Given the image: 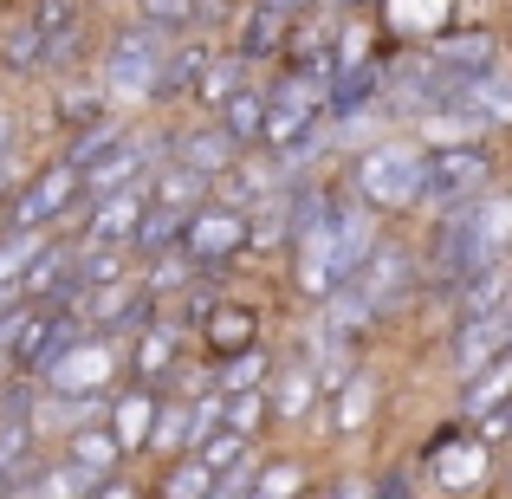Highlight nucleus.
Returning <instances> with one entry per match:
<instances>
[{"instance_id":"nucleus-30","label":"nucleus","mask_w":512,"mask_h":499,"mask_svg":"<svg viewBox=\"0 0 512 499\" xmlns=\"http://www.w3.org/2000/svg\"><path fill=\"white\" fill-rule=\"evenodd\" d=\"M163 467L169 474H156V493L163 499H214V467L201 461V454H175Z\"/></svg>"},{"instance_id":"nucleus-16","label":"nucleus","mask_w":512,"mask_h":499,"mask_svg":"<svg viewBox=\"0 0 512 499\" xmlns=\"http://www.w3.org/2000/svg\"><path fill=\"white\" fill-rule=\"evenodd\" d=\"M182 344H188V331H182V325H175V318L163 312L156 325H143L137 337H130V376H137V383L169 389L175 363H182Z\"/></svg>"},{"instance_id":"nucleus-31","label":"nucleus","mask_w":512,"mask_h":499,"mask_svg":"<svg viewBox=\"0 0 512 499\" xmlns=\"http://www.w3.org/2000/svg\"><path fill=\"white\" fill-rule=\"evenodd\" d=\"M59 227H0V279H26V266L52 247Z\"/></svg>"},{"instance_id":"nucleus-12","label":"nucleus","mask_w":512,"mask_h":499,"mask_svg":"<svg viewBox=\"0 0 512 499\" xmlns=\"http://www.w3.org/2000/svg\"><path fill=\"white\" fill-rule=\"evenodd\" d=\"M512 260V188L493 182L480 201H467V273Z\"/></svg>"},{"instance_id":"nucleus-7","label":"nucleus","mask_w":512,"mask_h":499,"mask_svg":"<svg viewBox=\"0 0 512 499\" xmlns=\"http://www.w3.org/2000/svg\"><path fill=\"white\" fill-rule=\"evenodd\" d=\"M175 247H182L201 273H227V266L253 247V208H234V201L208 195L195 214H188V227H182Z\"/></svg>"},{"instance_id":"nucleus-35","label":"nucleus","mask_w":512,"mask_h":499,"mask_svg":"<svg viewBox=\"0 0 512 499\" xmlns=\"http://www.w3.org/2000/svg\"><path fill=\"white\" fill-rule=\"evenodd\" d=\"M188 454H201L214 474H227L234 461H247V454H253V435H240V428H227V422H221L208 441H201V448H188Z\"/></svg>"},{"instance_id":"nucleus-23","label":"nucleus","mask_w":512,"mask_h":499,"mask_svg":"<svg viewBox=\"0 0 512 499\" xmlns=\"http://www.w3.org/2000/svg\"><path fill=\"white\" fill-rule=\"evenodd\" d=\"M454 7H461V0H383V26L396 39H409V46H422L441 26H454Z\"/></svg>"},{"instance_id":"nucleus-40","label":"nucleus","mask_w":512,"mask_h":499,"mask_svg":"<svg viewBox=\"0 0 512 499\" xmlns=\"http://www.w3.org/2000/svg\"><path fill=\"white\" fill-rule=\"evenodd\" d=\"M266 7H279V13H305V7H325V0H266Z\"/></svg>"},{"instance_id":"nucleus-26","label":"nucleus","mask_w":512,"mask_h":499,"mask_svg":"<svg viewBox=\"0 0 512 499\" xmlns=\"http://www.w3.org/2000/svg\"><path fill=\"white\" fill-rule=\"evenodd\" d=\"M221 0H137V20H150L156 33H169V39H182V33H195V26H208V20H221Z\"/></svg>"},{"instance_id":"nucleus-38","label":"nucleus","mask_w":512,"mask_h":499,"mask_svg":"<svg viewBox=\"0 0 512 499\" xmlns=\"http://www.w3.org/2000/svg\"><path fill=\"white\" fill-rule=\"evenodd\" d=\"M7 150H13V111L0 104V175H7Z\"/></svg>"},{"instance_id":"nucleus-14","label":"nucleus","mask_w":512,"mask_h":499,"mask_svg":"<svg viewBox=\"0 0 512 499\" xmlns=\"http://www.w3.org/2000/svg\"><path fill=\"white\" fill-rule=\"evenodd\" d=\"M175 163H188V169H201V175H214V182H221L227 169L240 163V156H247V143L234 137V130L221 124V117L214 111H201V124H188V130H175Z\"/></svg>"},{"instance_id":"nucleus-20","label":"nucleus","mask_w":512,"mask_h":499,"mask_svg":"<svg viewBox=\"0 0 512 499\" xmlns=\"http://www.w3.org/2000/svg\"><path fill=\"white\" fill-rule=\"evenodd\" d=\"M195 337H201V350H208V357H227V350L260 344V337H266V318L253 312V305H240V299H221Z\"/></svg>"},{"instance_id":"nucleus-17","label":"nucleus","mask_w":512,"mask_h":499,"mask_svg":"<svg viewBox=\"0 0 512 499\" xmlns=\"http://www.w3.org/2000/svg\"><path fill=\"white\" fill-rule=\"evenodd\" d=\"M422 46L435 52L441 65H454L461 78H480V72L500 65V33H493V26H441V33L422 39Z\"/></svg>"},{"instance_id":"nucleus-27","label":"nucleus","mask_w":512,"mask_h":499,"mask_svg":"<svg viewBox=\"0 0 512 499\" xmlns=\"http://www.w3.org/2000/svg\"><path fill=\"white\" fill-rule=\"evenodd\" d=\"M273 370H279V357L266 350V337L260 344H247V350H227V357H214V383L234 396V389H260V383H273Z\"/></svg>"},{"instance_id":"nucleus-24","label":"nucleus","mask_w":512,"mask_h":499,"mask_svg":"<svg viewBox=\"0 0 512 499\" xmlns=\"http://www.w3.org/2000/svg\"><path fill=\"white\" fill-rule=\"evenodd\" d=\"M247 78H253V65L240 59V52H208V65H201V78H195V91H188V104H201V111H221V98H234Z\"/></svg>"},{"instance_id":"nucleus-25","label":"nucleus","mask_w":512,"mask_h":499,"mask_svg":"<svg viewBox=\"0 0 512 499\" xmlns=\"http://www.w3.org/2000/svg\"><path fill=\"white\" fill-rule=\"evenodd\" d=\"M98 117H111V98H104L98 72H91V78H78V72H72V85H65V91H59V104H52V124L72 137V130L98 124Z\"/></svg>"},{"instance_id":"nucleus-22","label":"nucleus","mask_w":512,"mask_h":499,"mask_svg":"<svg viewBox=\"0 0 512 499\" xmlns=\"http://www.w3.org/2000/svg\"><path fill=\"white\" fill-rule=\"evenodd\" d=\"M46 46H52V26H39L33 13H20V20L0 33V72H7V78L46 72Z\"/></svg>"},{"instance_id":"nucleus-21","label":"nucleus","mask_w":512,"mask_h":499,"mask_svg":"<svg viewBox=\"0 0 512 499\" xmlns=\"http://www.w3.org/2000/svg\"><path fill=\"white\" fill-rule=\"evenodd\" d=\"M493 409H512V350H500L493 363H480L474 376H461V422H480Z\"/></svg>"},{"instance_id":"nucleus-5","label":"nucleus","mask_w":512,"mask_h":499,"mask_svg":"<svg viewBox=\"0 0 512 499\" xmlns=\"http://www.w3.org/2000/svg\"><path fill=\"white\" fill-rule=\"evenodd\" d=\"M39 383L46 389H72V396H111L117 383H130V344L98 325H85L65 350H52L39 363Z\"/></svg>"},{"instance_id":"nucleus-33","label":"nucleus","mask_w":512,"mask_h":499,"mask_svg":"<svg viewBox=\"0 0 512 499\" xmlns=\"http://www.w3.org/2000/svg\"><path fill=\"white\" fill-rule=\"evenodd\" d=\"M227 428H240V435H253V441L273 428V402H266V383H260V389H234V396H227Z\"/></svg>"},{"instance_id":"nucleus-9","label":"nucleus","mask_w":512,"mask_h":499,"mask_svg":"<svg viewBox=\"0 0 512 499\" xmlns=\"http://www.w3.org/2000/svg\"><path fill=\"white\" fill-rule=\"evenodd\" d=\"M143 214H150V182H130V188H111V195H85V208L72 214L65 234L91 240V247H130Z\"/></svg>"},{"instance_id":"nucleus-28","label":"nucleus","mask_w":512,"mask_h":499,"mask_svg":"<svg viewBox=\"0 0 512 499\" xmlns=\"http://www.w3.org/2000/svg\"><path fill=\"white\" fill-rule=\"evenodd\" d=\"M208 52L214 46H201V39H175L169 46V59H163V85H156V104H175V98H188L195 91V78H201V65H208Z\"/></svg>"},{"instance_id":"nucleus-13","label":"nucleus","mask_w":512,"mask_h":499,"mask_svg":"<svg viewBox=\"0 0 512 499\" xmlns=\"http://www.w3.org/2000/svg\"><path fill=\"white\" fill-rule=\"evenodd\" d=\"M266 402H273V428L318 422V409H325V383H318V363L305 357V350L279 357L273 383H266Z\"/></svg>"},{"instance_id":"nucleus-6","label":"nucleus","mask_w":512,"mask_h":499,"mask_svg":"<svg viewBox=\"0 0 512 499\" xmlns=\"http://www.w3.org/2000/svg\"><path fill=\"white\" fill-rule=\"evenodd\" d=\"M415 467H422V487L428 493H487L493 487V441L454 415L448 428L428 435V448H422V461H415Z\"/></svg>"},{"instance_id":"nucleus-10","label":"nucleus","mask_w":512,"mask_h":499,"mask_svg":"<svg viewBox=\"0 0 512 499\" xmlns=\"http://www.w3.org/2000/svg\"><path fill=\"white\" fill-rule=\"evenodd\" d=\"M500 350H512V292L500 305H487V312L448 325V370L454 376H474L480 363H493Z\"/></svg>"},{"instance_id":"nucleus-39","label":"nucleus","mask_w":512,"mask_h":499,"mask_svg":"<svg viewBox=\"0 0 512 499\" xmlns=\"http://www.w3.org/2000/svg\"><path fill=\"white\" fill-rule=\"evenodd\" d=\"M331 13H370V7H383V0H325Z\"/></svg>"},{"instance_id":"nucleus-37","label":"nucleus","mask_w":512,"mask_h":499,"mask_svg":"<svg viewBox=\"0 0 512 499\" xmlns=\"http://www.w3.org/2000/svg\"><path fill=\"white\" fill-rule=\"evenodd\" d=\"M370 487H376V499H415V493H422V474H402V467H389V474H376Z\"/></svg>"},{"instance_id":"nucleus-18","label":"nucleus","mask_w":512,"mask_h":499,"mask_svg":"<svg viewBox=\"0 0 512 499\" xmlns=\"http://www.w3.org/2000/svg\"><path fill=\"white\" fill-rule=\"evenodd\" d=\"M286 39H292V13L266 7V0H253L247 13H240V33H234V52L247 65H273L286 59Z\"/></svg>"},{"instance_id":"nucleus-41","label":"nucleus","mask_w":512,"mask_h":499,"mask_svg":"<svg viewBox=\"0 0 512 499\" xmlns=\"http://www.w3.org/2000/svg\"><path fill=\"white\" fill-rule=\"evenodd\" d=\"M500 487H506V493H512V467H506V480H500Z\"/></svg>"},{"instance_id":"nucleus-3","label":"nucleus","mask_w":512,"mask_h":499,"mask_svg":"<svg viewBox=\"0 0 512 499\" xmlns=\"http://www.w3.org/2000/svg\"><path fill=\"white\" fill-rule=\"evenodd\" d=\"M169 46H175V39L156 33L150 20H130V26H117V33L104 39V52H98V65H91V72H98L111 111H130V117L156 111V85H163Z\"/></svg>"},{"instance_id":"nucleus-29","label":"nucleus","mask_w":512,"mask_h":499,"mask_svg":"<svg viewBox=\"0 0 512 499\" xmlns=\"http://www.w3.org/2000/svg\"><path fill=\"white\" fill-rule=\"evenodd\" d=\"M214 117H221L247 150H260V137H266V85H253V78H247L234 98H221V111H214Z\"/></svg>"},{"instance_id":"nucleus-19","label":"nucleus","mask_w":512,"mask_h":499,"mask_svg":"<svg viewBox=\"0 0 512 499\" xmlns=\"http://www.w3.org/2000/svg\"><path fill=\"white\" fill-rule=\"evenodd\" d=\"M376 402H383V389H376V370H363V363H357V370H350L344 383L325 396V409H331V435H344V441H350V435H363V428L376 422Z\"/></svg>"},{"instance_id":"nucleus-32","label":"nucleus","mask_w":512,"mask_h":499,"mask_svg":"<svg viewBox=\"0 0 512 499\" xmlns=\"http://www.w3.org/2000/svg\"><path fill=\"white\" fill-rule=\"evenodd\" d=\"M150 454H163V461H175V454H188V396H175V389H163V409H156Z\"/></svg>"},{"instance_id":"nucleus-36","label":"nucleus","mask_w":512,"mask_h":499,"mask_svg":"<svg viewBox=\"0 0 512 499\" xmlns=\"http://www.w3.org/2000/svg\"><path fill=\"white\" fill-rule=\"evenodd\" d=\"M247 493H260V454H247L227 474H214V499H247Z\"/></svg>"},{"instance_id":"nucleus-34","label":"nucleus","mask_w":512,"mask_h":499,"mask_svg":"<svg viewBox=\"0 0 512 499\" xmlns=\"http://www.w3.org/2000/svg\"><path fill=\"white\" fill-rule=\"evenodd\" d=\"M305 487H312V474H305L292 454H279V461H260V493H253V499H292Z\"/></svg>"},{"instance_id":"nucleus-11","label":"nucleus","mask_w":512,"mask_h":499,"mask_svg":"<svg viewBox=\"0 0 512 499\" xmlns=\"http://www.w3.org/2000/svg\"><path fill=\"white\" fill-rule=\"evenodd\" d=\"M59 461L78 474V493H91L98 480H111V474H124V441H117V428L104 422V415H91V422H78L72 435H59Z\"/></svg>"},{"instance_id":"nucleus-15","label":"nucleus","mask_w":512,"mask_h":499,"mask_svg":"<svg viewBox=\"0 0 512 499\" xmlns=\"http://www.w3.org/2000/svg\"><path fill=\"white\" fill-rule=\"evenodd\" d=\"M156 409H163V389L156 383H117L111 402H104V422L117 428V441H124V454H150V435H156Z\"/></svg>"},{"instance_id":"nucleus-2","label":"nucleus","mask_w":512,"mask_h":499,"mask_svg":"<svg viewBox=\"0 0 512 499\" xmlns=\"http://www.w3.org/2000/svg\"><path fill=\"white\" fill-rule=\"evenodd\" d=\"M422 169H428V143L370 137V143H357V150H344L338 182L357 201H370L383 221H396V214H422Z\"/></svg>"},{"instance_id":"nucleus-1","label":"nucleus","mask_w":512,"mask_h":499,"mask_svg":"<svg viewBox=\"0 0 512 499\" xmlns=\"http://www.w3.org/2000/svg\"><path fill=\"white\" fill-rule=\"evenodd\" d=\"M376 240H383V214H376L370 201H357L350 188H338V201H331L312 227H299V234L286 240L292 292H299L305 305H325L331 292L363 266V253H370Z\"/></svg>"},{"instance_id":"nucleus-8","label":"nucleus","mask_w":512,"mask_h":499,"mask_svg":"<svg viewBox=\"0 0 512 499\" xmlns=\"http://www.w3.org/2000/svg\"><path fill=\"white\" fill-rule=\"evenodd\" d=\"M85 208V175L72 163H46L33 169L20 188H13V208H7V227H72V214Z\"/></svg>"},{"instance_id":"nucleus-4","label":"nucleus","mask_w":512,"mask_h":499,"mask_svg":"<svg viewBox=\"0 0 512 499\" xmlns=\"http://www.w3.org/2000/svg\"><path fill=\"white\" fill-rule=\"evenodd\" d=\"M500 182V156H493L487 137H448L428 143V169H422V214H448L480 201Z\"/></svg>"}]
</instances>
